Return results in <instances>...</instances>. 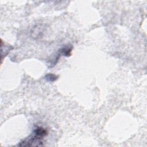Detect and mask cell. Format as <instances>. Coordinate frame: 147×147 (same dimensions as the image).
Segmentation results:
<instances>
[{
  "label": "cell",
  "instance_id": "obj_1",
  "mask_svg": "<svg viewBox=\"0 0 147 147\" xmlns=\"http://www.w3.org/2000/svg\"><path fill=\"white\" fill-rule=\"evenodd\" d=\"M44 137H42L34 132H33V134L26 138L24 139L18 144L20 146H43L42 139Z\"/></svg>",
  "mask_w": 147,
  "mask_h": 147
},
{
  "label": "cell",
  "instance_id": "obj_2",
  "mask_svg": "<svg viewBox=\"0 0 147 147\" xmlns=\"http://www.w3.org/2000/svg\"><path fill=\"white\" fill-rule=\"evenodd\" d=\"M72 49V47L71 45H68L63 47L59 50V53L57 55L58 56L57 57L59 59V56H60L61 55H63L67 57L71 55Z\"/></svg>",
  "mask_w": 147,
  "mask_h": 147
},
{
  "label": "cell",
  "instance_id": "obj_3",
  "mask_svg": "<svg viewBox=\"0 0 147 147\" xmlns=\"http://www.w3.org/2000/svg\"><path fill=\"white\" fill-rule=\"evenodd\" d=\"M45 79L48 81V82H53L56 81L57 78L58 76L53 74H48L45 76Z\"/></svg>",
  "mask_w": 147,
  "mask_h": 147
}]
</instances>
